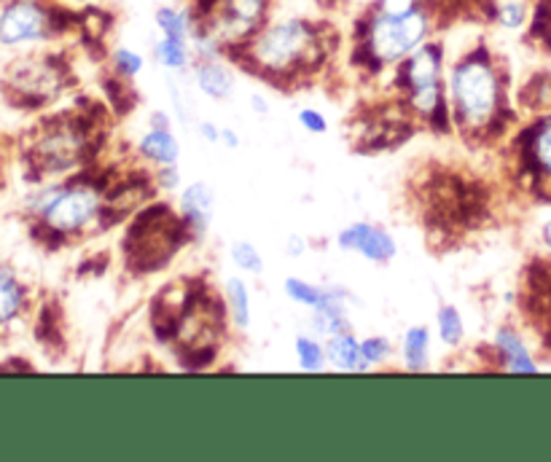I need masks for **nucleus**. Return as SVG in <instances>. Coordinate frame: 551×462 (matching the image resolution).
I'll return each instance as SVG.
<instances>
[{
	"label": "nucleus",
	"mask_w": 551,
	"mask_h": 462,
	"mask_svg": "<svg viewBox=\"0 0 551 462\" xmlns=\"http://www.w3.org/2000/svg\"><path fill=\"white\" fill-rule=\"evenodd\" d=\"M325 355L328 361L336 366V369L344 371H366L368 366L364 363V355H361V344L350 336V333H334L328 347H325Z\"/></svg>",
	"instance_id": "obj_10"
},
{
	"label": "nucleus",
	"mask_w": 551,
	"mask_h": 462,
	"mask_svg": "<svg viewBox=\"0 0 551 462\" xmlns=\"http://www.w3.org/2000/svg\"><path fill=\"white\" fill-rule=\"evenodd\" d=\"M250 108H253V110H259V113H267V102H264V97L253 94V97H250Z\"/></svg>",
	"instance_id": "obj_35"
},
{
	"label": "nucleus",
	"mask_w": 551,
	"mask_h": 462,
	"mask_svg": "<svg viewBox=\"0 0 551 462\" xmlns=\"http://www.w3.org/2000/svg\"><path fill=\"white\" fill-rule=\"evenodd\" d=\"M439 76H441V57H439L436 48L425 47L419 48L417 54H412V59L407 65V81H409L412 92L428 89V87H439Z\"/></svg>",
	"instance_id": "obj_7"
},
{
	"label": "nucleus",
	"mask_w": 551,
	"mask_h": 462,
	"mask_svg": "<svg viewBox=\"0 0 551 462\" xmlns=\"http://www.w3.org/2000/svg\"><path fill=\"white\" fill-rule=\"evenodd\" d=\"M535 159L546 173H551V121L535 138Z\"/></svg>",
	"instance_id": "obj_28"
},
{
	"label": "nucleus",
	"mask_w": 551,
	"mask_h": 462,
	"mask_svg": "<svg viewBox=\"0 0 551 462\" xmlns=\"http://www.w3.org/2000/svg\"><path fill=\"white\" fill-rule=\"evenodd\" d=\"M159 181L164 188H175L178 181H181V175H178V167L175 164H167L164 170H162V175H159Z\"/></svg>",
	"instance_id": "obj_32"
},
{
	"label": "nucleus",
	"mask_w": 551,
	"mask_h": 462,
	"mask_svg": "<svg viewBox=\"0 0 551 462\" xmlns=\"http://www.w3.org/2000/svg\"><path fill=\"white\" fill-rule=\"evenodd\" d=\"M267 11V0H218L207 25V38L216 44L237 41L253 33Z\"/></svg>",
	"instance_id": "obj_4"
},
{
	"label": "nucleus",
	"mask_w": 551,
	"mask_h": 462,
	"mask_svg": "<svg viewBox=\"0 0 551 462\" xmlns=\"http://www.w3.org/2000/svg\"><path fill=\"white\" fill-rule=\"evenodd\" d=\"M41 153L47 156L51 167H68L79 159L81 153V140L70 130H57L41 142Z\"/></svg>",
	"instance_id": "obj_9"
},
{
	"label": "nucleus",
	"mask_w": 551,
	"mask_h": 462,
	"mask_svg": "<svg viewBox=\"0 0 551 462\" xmlns=\"http://www.w3.org/2000/svg\"><path fill=\"white\" fill-rule=\"evenodd\" d=\"M361 256H366L368 261H390L396 256V242L387 231L382 229H368L364 245L358 247Z\"/></svg>",
	"instance_id": "obj_16"
},
{
	"label": "nucleus",
	"mask_w": 551,
	"mask_h": 462,
	"mask_svg": "<svg viewBox=\"0 0 551 462\" xmlns=\"http://www.w3.org/2000/svg\"><path fill=\"white\" fill-rule=\"evenodd\" d=\"M181 207H184L185 218L191 221V226L196 231L207 229L210 213H213V191L207 188V184H191L181 196Z\"/></svg>",
	"instance_id": "obj_8"
},
{
	"label": "nucleus",
	"mask_w": 551,
	"mask_h": 462,
	"mask_svg": "<svg viewBox=\"0 0 551 462\" xmlns=\"http://www.w3.org/2000/svg\"><path fill=\"white\" fill-rule=\"evenodd\" d=\"M525 16H527V11H525L522 3H505V5H501V22H503L505 27H522Z\"/></svg>",
	"instance_id": "obj_29"
},
{
	"label": "nucleus",
	"mask_w": 551,
	"mask_h": 462,
	"mask_svg": "<svg viewBox=\"0 0 551 462\" xmlns=\"http://www.w3.org/2000/svg\"><path fill=\"white\" fill-rule=\"evenodd\" d=\"M296 355H299L302 369H307V371L323 369L325 350H321V344H318V341H313V339H307V336H299V339H296Z\"/></svg>",
	"instance_id": "obj_22"
},
{
	"label": "nucleus",
	"mask_w": 551,
	"mask_h": 462,
	"mask_svg": "<svg viewBox=\"0 0 551 462\" xmlns=\"http://www.w3.org/2000/svg\"><path fill=\"white\" fill-rule=\"evenodd\" d=\"M48 14L33 0H16L0 14V44L3 47H16V44H30L41 41L48 36Z\"/></svg>",
	"instance_id": "obj_6"
},
{
	"label": "nucleus",
	"mask_w": 551,
	"mask_h": 462,
	"mask_svg": "<svg viewBox=\"0 0 551 462\" xmlns=\"http://www.w3.org/2000/svg\"><path fill=\"white\" fill-rule=\"evenodd\" d=\"M100 210V196L92 188H68L51 194L44 205V218L51 229L73 231L87 226Z\"/></svg>",
	"instance_id": "obj_5"
},
{
	"label": "nucleus",
	"mask_w": 551,
	"mask_h": 462,
	"mask_svg": "<svg viewBox=\"0 0 551 462\" xmlns=\"http://www.w3.org/2000/svg\"><path fill=\"white\" fill-rule=\"evenodd\" d=\"M116 68L124 76H138L143 70V59H140L138 51H132V48H119L116 51Z\"/></svg>",
	"instance_id": "obj_26"
},
{
	"label": "nucleus",
	"mask_w": 551,
	"mask_h": 462,
	"mask_svg": "<svg viewBox=\"0 0 551 462\" xmlns=\"http://www.w3.org/2000/svg\"><path fill=\"white\" fill-rule=\"evenodd\" d=\"M544 239H546V245L551 247V221L546 224V226H544Z\"/></svg>",
	"instance_id": "obj_36"
},
{
	"label": "nucleus",
	"mask_w": 551,
	"mask_h": 462,
	"mask_svg": "<svg viewBox=\"0 0 551 462\" xmlns=\"http://www.w3.org/2000/svg\"><path fill=\"white\" fill-rule=\"evenodd\" d=\"M385 14H409L417 8V0H379Z\"/></svg>",
	"instance_id": "obj_31"
},
{
	"label": "nucleus",
	"mask_w": 551,
	"mask_h": 462,
	"mask_svg": "<svg viewBox=\"0 0 551 462\" xmlns=\"http://www.w3.org/2000/svg\"><path fill=\"white\" fill-rule=\"evenodd\" d=\"M428 347H430V336H428V328L422 325H414L407 331V339H404V355H407V366L412 371L425 369L428 363Z\"/></svg>",
	"instance_id": "obj_13"
},
{
	"label": "nucleus",
	"mask_w": 551,
	"mask_h": 462,
	"mask_svg": "<svg viewBox=\"0 0 551 462\" xmlns=\"http://www.w3.org/2000/svg\"><path fill=\"white\" fill-rule=\"evenodd\" d=\"M428 33V14L414 8L409 14H385L371 22L368 27V51L379 62H396L422 44Z\"/></svg>",
	"instance_id": "obj_3"
},
{
	"label": "nucleus",
	"mask_w": 551,
	"mask_h": 462,
	"mask_svg": "<svg viewBox=\"0 0 551 462\" xmlns=\"http://www.w3.org/2000/svg\"><path fill=\"white\" fill-rule=\"evenodd\" d=\"M315 47H318L315 30L304 22L288 19V22L270 27L267 33H261L250 48V54H253L256 65H261L264 70L282 73V70H291L299 62H304L310 54H315Z\"/></svg>",
	"instance_id": "obj_1"
},
{
	"label": "nucleus",
	"mask_w": 551,
	"mask_h": 462,
	"mask_svg": "<svg viewBox=\"0 0 551 462\" xmlns=\"http://www.w3.org/2000/svg\"><path fill=\"white\" fill-rule=\"evenodd\" d=\"M199 132H202V138L207 140V142H218V140H221V130H218V127H213L210 121L199 124Z\"/></svg>",
	"instance_id": "obj_33"
},
{
	"label": "nucleus",
	"mask_w": 551,
	"mask_h": 462,
	"mask_svg": "<svg viewBox=\"0 0 551 462\" xmlns=\"http://www.w3.org/2000/svg\"><path fill=\"white\" fill-rule=\"evenodd\" d=\"M196 87L205 94L221 100V97H227V94L231 92L234 79H231V73L224 65H218V62H205V65L196 70Z\"/></svg>",
	"instance_id": "obj_12"
},
{
	"label": "nucleus",
	"mask_w": 551,
	"mask_h": 462,
	"mask_svg": "<svg viewBox=\"0 0 551 462\" xmlns=\"http://www.w3.org/2000/svg\"><path fill=\"white\" fill-rule=\"evenodd\" d=\"M299 121H302V127H304V130H310V132H315V135H321V132L328 130L325 119H323L318 110H310V108L299 113Z\"/></svg>",
	"instance_id": "obj_30"
},
{
	"label": "nucleus",
	"mask_w": 551,
	"mask_h": 462,
	"mask_svg": "<svg viewBox=\"0 0 551 462\" xmlns=\"http://www.w3.org/2000/svg\"><path fill=\"white\" fill-rule=\"evenodd\" d=\"M19 307H22V288L0 267V325L16 318Z\"/></svg>",
	"instance_id": "obj_15"
},
{
	"label": "nucleus",
	"mask_w": 551,
	"mask_h": 462,
	"mask_svg": "<svg viewBox=\"0 0 551 462\" xmlns=\"http://www.w3.org/2000/svg\"><path fill=\"white\" fill-rule=\"evenodd\" d=\"M452 97L465 124H487L498 105V81L484 59L462 62L452 76Z\"/></svg>",
	"instance_id": "obj_2"
},
{
	"label": "nucleus",
	"mask_w": 551,
	"mask_h": 462,
	"mask_svg": "<svg viewBox=\"0 0 551 462\" xmlns=\"http://www.w3.org/2000/svg\"><path fill=\"white\" fill-rule=\"evenodd\" d=\"M498 347L503 350L505 361H508V369L511 371H535V363L530 361L525 344L519 341V336H514L511 331H501L498 333Z\"/></svg>",
	"instance_id": "obj_14"
},
{
	"label": "nucleus",
	"mask_w": 551,
	"mask_h": 462,
	"mask_svg": "<svg viewBox=\"0 0 551 462\" xmlns=\"http://www.w3.org/2000/svg\"><path fill=\"white\" fill-rule=\"evenodd\" d=\"M221 140H224L227 148H237V145H239V138H237L231 130H221Z\"/></svg>",
	"instance_id": "obj_34"
},
{
	"label": "nucleus",
	"mask_w": 551,
	"mask_h": 462,
	"mask_svg": "<svg viewBox=\"0 0 551 462\" xmlns=\"http://www.w3.org/2000/svg\"><path fill=\"white\" fill-rule=\"evenodd\" d=\"M285 293H288L293 301H299V304H304V307H313V310H315L323 299H325V290H321V288H315V285H310V282L296 278L285 279Z\"/></svg>",
	"instance_id": "obj_21"
},
{
	"label": "nucleus",
	"mask_w": 551,
	"mask_h": 462,
	"mask_svg": "<svg viewBox=\"0 0 551 462\" xmlns=\"http://www.w3.org/2000/svg\"><path fill=\"white\" fill-rule=\"evenodd\" d=\"M156 25L167 38H188V14L178 8H159L156 11Z\"/></svg>",
	"instance_id": "obj_18"
},
{
	"label": "nucleus",
	"mask_w": 551,
	"mask_h": 462,
	"mask_svg": "<svg viewBox=\"0 0 551 462\" xmlns=\"http://www.w3.org/2000/svg\"><path fill=\"white\" fill-rule=\"evenodd\" d=\"M387 352H390V344L385 341V339H366L364 344H361V355H364V363L366 366H374V363H379V361H385L387 358Z\"/></svg>",
	"instance_id": "obj_25"
},
{
	"label": "nucleus",
	"mask_w": 551,
	"mask_h": 462,
	"mask_svg": "<svg viewBox=\"0 0 551 462\" xmlns=\"http://www.w3.org/2000/svg\"><path fill=\"white\" fill-rule=\"evenodd\" d=\"M439 100H441V92H439V87L417 89V92L412 94L414 108H417L419 113H433V110L439 108Z\"/></svg>",
	"instance_id": "obj_27"
},
{
	"label": "nucleus",
	"mask_w": 551,
	"mask_h": 462,
	"mask_svg": "<svg viewBox=\"0 0 551 462\" xmlns=\"http://www.w3.org/2000/svg\"><path fill=\"white\" fill-rule=\"evenodd\" d=\"M439 333L447 344H458L462 339V320L455 307H441L439 312Z\"/></svg>",
	"instance_id": "obj_23"
},
{
	"label": "nucleus",
	"mask_w": 551,
	"mask_h": 462,
	"mask_svg": "<svg viewBox=\"0 0 551 462\" xmlns=\"http://www.w3.org/2000/svg\"><path fill=\"white\" fill-rule=\"evenodd\" d=\"M156 59L164 65V68H170V70H181L185 68V62H188V51H185V41L181 38H162L159 44H156Z\"/></svg>",
	"instance_id": "obj_19"
},
{
	"label": "nucleus",
	"mask_w": 551,
	"mask_h": 462,
	"mask_svg": "<svg viewBox=\"0 0 551 462\" xmlns=\"http://www.w3.org/2000/svg\"><path fill=\"white\" fill-rule=\"evenodd\" d=\"M231 261H234L242 272H250V275L264 272V258H261V253H259L250 242H234V245H231Z\"/></svg>",
	"instance_id": "obj_20"
},
{
	"label": "nucleus",
	"mask_w": 551,
	"mask_h": 462,
	"mask_svg": "<svg viewBox=\"0 0 551 462\" xmlns=\"http://www.w3.org/2000/svg\"><path fill=\"white\" fill-rule=\"evenodd\" d=\"M140 151H143L151 162H159L162 167L175 164L178 156H181V145H178V140L173 138L170 130H151L145 138L140 140Z\"/></svg>",
	"instance_id": "obj_11"
},
{
	"label": "nucleus",
	"mask_w": 551,
	"mask_h": 462,
	"mask_svg": "<svg viewBox=\"0 0 551 462\" xmlns=\"http://www.w3.org/2000/svg\"><path fill=\"white\" fill-rule=\"evenodd\" d=\"M368 224H353V226H347L344 231H339V247L342 250H355L358 253V247L364 245V239H366L368 234Z\"/></svg>",
	"instance_id": "obj_24"
},
{
	"label": "nucleus",
	"mask_w": 551,
	"mask_h": 462,
	"mask_svg": "<svg viewBox=\"0 0 551 462\" xmlns=\"http://www.w3.org/2000/svg\"><path fill=\"white\" fill-rule=\"evenodd\" d=\"M227 299H229V310L234 323L239 328H245L250 320V296H248V288L242 279H229L227 285Z\"/></svg>",
	"instance_id": "obj_17"
}]
</instances>
